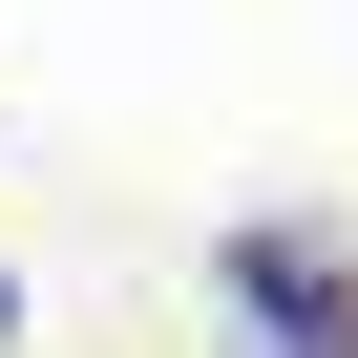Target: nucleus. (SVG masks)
<instances>
[{
	"label": "nucleus",
	"mask_w": 358,
	"mask_h": 358,
	"mask_svg": "<svg viewBox=\"0 0 358 358\" xmlns=\"http://www.w3.org/2000/svg\"><path fill=\"white\" fill-rule=\"evenodd\" d=\"M211 295H232V337H253V358H358V253H337V232H295V211H253V232L211 253Z\"/></svg>",
	"instance_id": "f257e3e1"
},
{
	"label": "nucleus",
	"mask_w": 358,
	"mask_h": 358,
	"mask_svg": "<svg viewBox=\"0 0 358 358\" xmlns=\"http://www.w3.org/2000/svg\"><path fill=\"white\" fill-rule=\"evenodd\" d=\"M0 337H22V253H0Z\"/></svg>",
	"instance_id": "f03ea898"
}]
</instances>
